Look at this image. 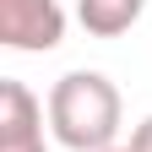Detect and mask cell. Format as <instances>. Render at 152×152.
<instances>
[{
    "label": "cell",
    "instance_id": "cell-5",
    "mask_svg": "<svg viewBox=\"0 0 152 152\" xmlns=\"http://www.w3.org/2000/svg\"><path fill=\"white\" fill-rule=\"evenodd\" d=\"M130 152H152V114H147L136 130H130Z\"/></svg>",
    "mask_w": 152,
    "mask_h": 152
},
{
    "label": "cell",
    "instance_id": "cell-4",
    "mask_svg": "<svg viewBox=\"0 0 152 152\" xmlns=\"http://www.w3.org/2000/svg\"><path fill=\"white\" fill-rule=\"evenodd\" d=\"M147 0H76V22H82L92 38H120L141 22Z\"/></svg>",
    "mask_w": 152,
    "mask_h": 152
},
{
    "label": "cell",
    "instance_id": "cell-1",
    "mask_svg": "<svg viewBox=\"0 0 152 152\" xmlns=\"http://www.w3.org/2000/svg\"><path fill=\"white\" fill-rule=\"evenodd\" d=\"M44 109H49L54 141L71 147V152H109L114 136H120V120H125L120 87L103 71H65L49 87Z\"/></svg>",
    "mask_w": 152,
    "mask_h": 152
},
{
    "label": "cell",
    "instance_id": "cell-2",
    "mask_svg": "<svg viewBox=\"0 0 152 152\" xmlns=\"http://www.w3.org/2000/svg\"><path fill=\"white\" fill-rule=\"evenodd\" d=\"M65 38L60 0H0V44L22 54H49Z\"/></svg>",
    "mask_w": 152,
    "mask_h": 152
},
{
    "label": "cell",
    "instance_id": "cell-3",
    "mask_svg": "<svg viewBox=\"0 0 152 152\" xmlns=\"http://www.w3.org/2000/svg\"><path fill=\"white\" fill-rule=\"evenodd\" d=\"M44 120H49V109L27 92V82L0 76V152H49Z\"/></svg>",
    "mask_w": 152,
    "mask_h": 152
},
{
    "label": "cell",
    "instance_id": "cell-6",
    "mask_svg": "<svg viewBox=\"0 0 152 152\" xmlns=\"http://www.w3.org/2000/svg\"><path fill=\"white\" fill-rule=\"evenodd\" d=\"M109 152H130V141H125V147H109Z\"/></svg>",
    "mask_w": 152,
    "mask_h": 152
}]
</instances>
